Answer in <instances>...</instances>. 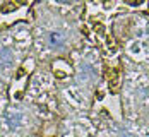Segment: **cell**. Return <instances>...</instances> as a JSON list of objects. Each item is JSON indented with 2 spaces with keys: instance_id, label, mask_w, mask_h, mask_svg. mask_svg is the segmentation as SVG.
<instances>
[{
  "instance_id": "6da1fadb",
  "label": "cell",
  "mask_w": 149,
  "mask_h": 137,
  "mask_svg": "<svg viewBox=\"0 0 149 137\" xmlns=\"http://www.w3.org/2000/svg\"><path fill=\"white\" fill-rule=\"evenodd\" d=\"M12 63H14V53H12V50L7 48V46H2L0 48V69L9 70L12 67Z\"/></svg>"
},
{
  "instance_id": "7a4b0ae2",
  "label": "cell",
  "mask_w": 149,
  "mask_h": 137,
  "mask_svg": "<svg viewBox=\"0 0 149 137\" xmlns=\"http://www.w3.org/2000/svg\"><path fill=\"white\" fill-rule=\"evenodd\" d=\"M65 40H67V36H65V33L62 29H55L48 34V43L53 48H62L65 45Z\"/></svg>"
},
{
  "instance_id": "3957f363",
  "label": "cell",
  "mask_w": 149,
  "mask_h": 137,
  "mask_svg": "<svg viewBox=\"0 0 149 137\" xmlns=\"http://www.w3.org/2000/svg\"><path fill=\"white\" fill-rule=\"evenodd\" d=\"M5 120H7V125L10 129H19L24 123V115L21 111H9L7 117H5Z\"/></svg>"
},
{
  "instance_id": "277c9868",
  "label": "cell",
  "mask_w": 149,
  "mask_h": 137,
  "mask_svg": "<svg viewBox=\"0 0 149 137\" xmlns=\"http://www.w3.org/2000/svg\"><path fill=\"white\" fill-rule=\"evenodd\" d=\"M96 77V70L93 69V65L91 63H82L81 65V72H79V81H82V82H86V81H93Z\"/></svg>"
}]
</instances>
